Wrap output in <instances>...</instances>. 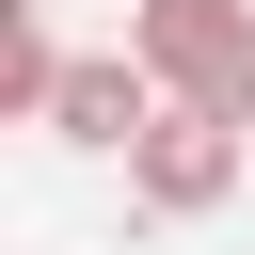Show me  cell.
I'll use <instances>...</instances> for the list:
<instances>
[{
    "label": "cell",
    "mask_w": 255,
    "mask_h": 255,
    "mask_svg": "<svg viewBox=\"0 0 255 255\" xmlns=\"http://www.w3.org/2000/svg\"><path fill=\"white\" fill-rule=\"evenodd\" d=\"M64 64H80V48H64L48 16H0V112H16V128H48V96H64Z\"/></svg>",
    "instance_id": "obj_4"
},
{
    "label": "cell",
    "mask_w": 255,
    "mask_h": 255,
    "mask_svg": "<svg viewBox=\"0 0 255 255\" xmlns=\"http://www.w3.org/2000/svg\"><path fill=\"white\" fill-rule=\"evenodd\" d=\"M239 159H255V128H239V112H191V96H159V128L128 143V207H159V223H207V207L239 191Z\"/></svg>",
    "instance_id": "obj_2"
},
{
    "label": "cell",
    "mask_w": 255,
    "mask_h": 255,
    "mask_svg": "<svg viewBox=\"0 0 255 255\" xmlns=\"http://www.w3.org/2000/svg\"><path fill=\"white\" fill-rule=\"evenodd\" d=\"M128 48L159 64V96H191V112H239V128H255V0H143V16H128Z\"/></svg>",
    "instance_id": "obj_1"
},
{
    "label": "cell",
    "mask_w": 255,
    "mask_h": 255,
    "mask_svg": "<svg viewBox=\"0 0 255 255\" xmlns=\"http://www.w3.org/2000/svg\"><path fill=\"white\" fill-rule=\"evenodd\" d=\"M143 128H159V64H143V48H80V64H64V96H48V143L128 159Z\"/></svg>",
    "instance_id": "obj_3"
}]
</instances>
